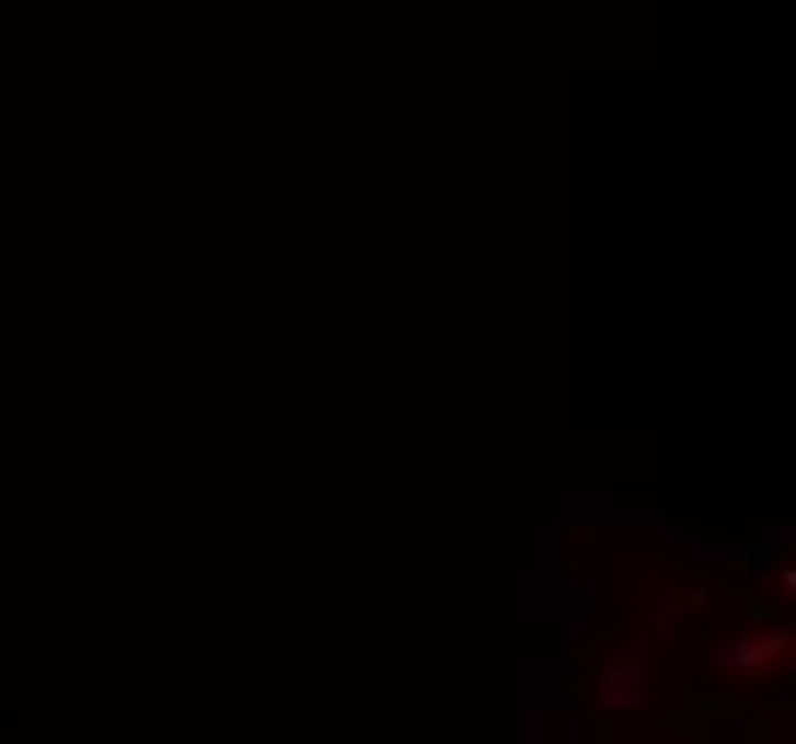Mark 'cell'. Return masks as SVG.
Masks as SVG:
<instances>
[{"mask_svg": "<svg viewBox=\"0 0 796 744\" xmlns=\"http://www.w3.org/2000/svg\"><path fill=\"white\" fill-rule=\"evenodd\" d=\"M780 648H785L780 636H745V648H723V664H734V671H751L757 659L780 653Z\"/></svg>", "mask_w": 796, "mask_h": 744, "instance_id": "1", "label": "cell"}]
</instances>
